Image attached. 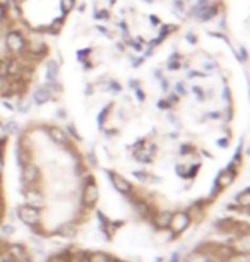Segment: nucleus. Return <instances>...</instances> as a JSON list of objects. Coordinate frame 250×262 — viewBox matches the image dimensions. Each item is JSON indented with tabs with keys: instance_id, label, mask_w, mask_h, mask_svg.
Segmentation results:
<instances>
[{
	"instance_id": "f257e3e1",
	"label": "nucleus",
	"mask_w": 250,
	"mask_h": 262,
	"mask_svg": "<svg viewBox=\"0 0 250 262\" xmlns=\"http://www.w3.org/2000/svg\"><path fill=\"white\" fill-rule=\"evenodd\" d=\"M6 45L11 52L14 53H19L26 48V41H24L22 34L19 31H9L6 34Z\"/></svg>"
},
{
	"instance_id": "f03ea898",
	"label": "nucleus",
	"mask_w": 250,
	"mask_h": 262,
	"mask_svg": "<svg viewBox=\"0 0 250 262\" xmlns=\"http://www.w3.org/2000/svg\"><path fill=\"white\" fill-rule=\"evenodd\" d=\"M47 50H48V47H47V43H43V41H31L26 47V52L31 53L33 57H43L47 53Z\"/></svg>"
},
{
	"instance_id": "7ed1b4c3",
	"label": "nucleus",
	"mask_w": 250,
	"mask_h": 262,
	"mask_svg": "<svg viewBox=\"0 0 250 262\" xmlns=\"http://www.w3.org/2000/svg\"><path fill=\"white\" fill-rule=\"evenodd\" d=\"M48 134H50L52 141H53V142H57V144H65V142L69 141V139H67V134L62 130L60 127H50Z\"/></svg>"
},
{
	"instance_id": "20e7f679",
	"label": "nucleus",
	"mask_w": 250,
	"mask_h": 262,
	"mask_svg": "<svg viewBox=\"0 0 250 262\" xmlns=\"http://www.w3.org/2000/svg\"><path fill=\"white\" fill-rule=\"evenodd\" d=\"M33 98H34V101H36L38 105H43V103H47L52 98V93L48 91L45 86H43V88H38V90L34 91Z\"/></svg>"
},
{
	"instance_id": "39448f33",
	"label": "nucleus",
	"mask_w": 250,
	"mask_h": 262,
	"mask_svg": "<svg viewBox=\"0 0 250 262\" xmlns=\"http://www.w3.org/2000/svg\"><path fill=\"white\" fill-rule=\"evenodd\" d=\"M111 182H113V185H115V189L119 190V192H129L130 190V184H129V180H125L124 177H120V175H113L111 177Z\"/></svg>"
},
{
	"instance_id": "423d86ee",
	"label": "nucleus",
	"mask_w": 250,
	"mask_h": 262,
	"mask_svg": "<svg viewBox=\"0 0 250 262\" xmlns=\"http://www.w3.org/2000/svg\"><path fill=\"white\" fill-rule=\"evenodd\" d=\"M57 74H58V66H57V62L55 60H50V62H47V79L48 81H55L57 79Z\"/></svg>"
},
{
	"instance_id": "0eeeda50",
	"label": "nucleus",
	"mask_w": 250,
	"mask_h": 262,
	"mask_svg": "<svg viewBox=\"0 0 250 262\" xmlns=\"http://www.w3.org/2000/svg\"><path fill=\"white\" fill-rule=\"evenodd\" d=\"M60 9L63 14H69L76 9V0H60Z\"/></svg>"
},
{
	"instance_id": "6e6552de",
	"label": "nucleus",
	"mask_w": 250,
	"mask_h": 262,
	"mask_svg": "<svg viewBox=\"0 0 250 262\" xmlns=\"http://www.w3.org/2000/svg\"><path fill=\"white\" fill-rule=\"evenodd\" d=\"M7 139V127L4 123H0V142H4Z\"/></svg>"
},
{
	"instance_id": "1a4fd4ad",
	"label": "nucleus",
	"mask_w": 250,
	"mask_h": 262,
	"mask_svg": "<svg viewBox=\"0 0 250 262\" xmlns=\"http://www.w3.org/2000/svg\"><path fill=\"white\" fill-rule=\"evenodd\" d=\"M4 16H6V11H4V7L0 6V21H2V19H4Z\"/></svg>"
},
{
	"instance_id": "9d476101",
	"label": "nucleus",
	"mask_w": 250,
	"mask_h": 262,
	"mask_svg": "<svg viewBox=\"0 0 250 262\" xmlns=\"http://www.w3.org/2000/svg\"><path fill=\"white\" fill-rule=\"evenodd\" d=\"M2 171H4V160H2V156H0V175H2Z\"/></svg>"
}]
</instances>
